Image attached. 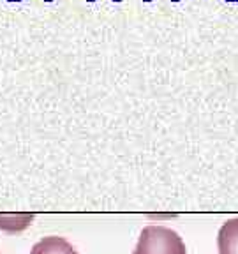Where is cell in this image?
<instances>
[{
	"mask_svg": "<svg viewBox=\"0 0 238 254\" xmlns=\"http://www.w3.org/2000/svg\"><path fill=\"white\" fill-rule=\"evenodd\" d=\"M132 254H187L182 237L166 226H145Z\"/></svg>",
	"mask_w": 238,
	"mask_h": 254,
	"instance_id": "1",
	"label": "cell"
},
{
	"mask_svg": "<svg viewBox=\"0 0 238 254\" xmlns=\"http://www.w3.org/2000/svg\"><path fill=\"white\" fill-rule=\"evenodd\" d=\"M219 254H238V217L228 219L217 235Z\"/></svg>",
	"mask_w": 238,
	"mask_h": 254,
	"instance_id": "2",
	"label": "cell"
},
{
	"mask_svg": "<svg viewBox=\"0 0 238 254\" xmlns=\"http://www.w3.org/2000/svg\"><path fill=\"white\" fill-rule=\"evenodd\" d=\"M30 254H78V251L62 237H44L32 247Z\"/></svg>",
	"mask_w": 238,
	"mask_h": 254,
	"instance_id": "3",
	"label": "cell"
},
{
	"mask_svg": "<svg viewBox=\"0 0 238 254\" xmlns=\"http://www.w3.org/2000/svg\"><path fill=\"white\" fill-rule=\"evenodd\" d=\"M4 2H9V4H20V2H25V0H4Z\"/></svg>",
	"mask_w": 238,
	"mask_h": 254,
	"instance_id": "4",
	"label": "cell"
},
{
	"mask_svg": "<svg viewBox=\"0 0 238 254\" xmlns=\"http://www.w3.org/2000/svg\"><path fill=\"white\" fill-rule=\"evenodd\" d=\"M222 2H228V4H238V0H222Z\"/></svg>",
	"mask_w": 238,
	"mask_h": 254,
	"instance_id": "5",
	"label": "cell"
},
{
	"mask_svg": "<svg viewBox=\"0 0 238 254\" xmlns=\"http://www.w3.org/2000/svg\"><path fill=\"white\" fill-rule=\"evenodd\" d=\"M143 2H145V4H148V2H152V0H143Z\"/></svg>",
	"mask_w": 238,
	"mask_h": 254,
	"instance_id": "6",
	"label": "cell"
},
{
	"mask_svg": "<svg viewBox=\"0 0 238 254\" xmlns=\"http://www.w3.org/2000/svg\"><path fill=\"white\" fill-rule=\"evenodd\" d=\"M113 2H115V4H119V2H122V0H113Z\"/></svg>",
	"mask_w": 238,
	"mask_h": 254,
	"instance_id": "7",
	"label": "cell"
},
{
	"mask_svg": "<svg viewBox=\"0 0 238 254\" xmlns=\"http://www.w3.org/2000/svg\"><path fill=\"white\" fill-rule=\"evenodd\" d=\"M171 2H175V4H177V2H180V0H171Z\"/></svg>",
	"mask_w": 238,
	"mask_h": 254,
	"instance_id": "8",
	"label": "cell"
},
{
	"mask_svg": "<svg viewBox=\"0 0 238 254\" xmlns=\"http://www.w3.org/2000/svg\"><path fill=\"white\" fill-rule=\"evenodd\" d=\"M87 2H90V4H92V0H87Z\"/></svg>",
	"mask_w": 238,
	"mask_h": 254,
	"instance_id": "9",
	"label": "cell"
},
{
	"mask_svg": "<svg viewBox=\"0 0 238 254\" xmlns=\"http://www.w3.org/2000/svg\"><path fill=\"white\" fill-rule=\"evenodd\" d=\"M92 2H95V0H92Z\"/></svg>",
	"mask_w": 238,
	"mask_h": 254,
	"instance_id": "10",
	"label": "cell"
}]
</instances>
